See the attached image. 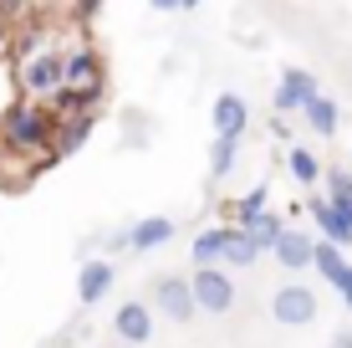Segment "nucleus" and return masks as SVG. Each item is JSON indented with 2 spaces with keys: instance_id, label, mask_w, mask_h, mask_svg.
Returning a JSON list of instances; mask_svg holds the SVG:
<instances>
[{
  "instance_id": "f257e3e1",
  "label": "nucleus",
  "mask_w": 352,
  "mask_h": 348,
  "mask_svg": "<svg viewBox=\"0 0 352 348\" xmlns=\"http://www.w3.org/2000/svg\"><path fill=\"white\" fill-rule=\"evenodd\" d=\"M52 134H56V113L41 98H26V103L6 108V118H0V139H6V149L26 154V159L52 154ZM52 159H56V154H52Z\"/></svg>"
},
{
  "instance_id": "f03ea898",
  "label": "nucleus",
  "mask_w": 352,
  "mask_h": 348,
  "mask_svg": "<svg viewBox=\"0 0 352 348\" xmlns=\"http://www.w3.org/2000/svg\"><path fill=\"white\" fill-rule=\"evenodd\" d=\"M189 292H194V313L220 318V313H230V307H235V282H230V272L220 267V261H210V267H194Z\"/></svg>"
},
{
  "instance_id": "7ed1b4c3",
  "label": "nucleus",
  "mask_w": 352,
  "mask_h": 348,
  "mask_svg": "<svg viewBox=\"0 0 352 348\" xmlns=\"http://www.w3.org/2000/svg\"><path fill=\"white\" fill-rule=\"evenodd\" d=\"M271 318L281 323V328H307V323H317V292L301 282H286L281 292L271 297Z\"/></svg>"
},
{
  "instance_id": "20e7f679",
  "label": "nucleus",
  "mask_w": 352,
  "mask_h": 348,
  "mask_svg": "<svg viewBox=\"0 0 352 348\" xmlns=\"http://www.w3.org/2000/svg\"><path fill=\"white\" fill-rule=\"evenodd\" d=\"M62 88L107 92V82H102V62H97L92 46H72V52H62Z\"/></svg>"
},
{
  "instance_id": "39448f33",
  "label": "nucleus",
  "mask_w": 352,
  "mask_h": 348,
  "mask_svg": "<svg viewBox=\"0 0 352 348\" xmlns=\"http://www.w3.org/2000/svg\"><path fill=\"white\" fill-rule=\"evenodd\" d=\"M21 88H26V98H52L62 88V52H36L21 67Z\"/></svg>"
},
{
  "instance_id": "423d86ee",
  "label": "nucleus",
  "mask_w": 352,
  "mask_h": 348,
  "mask_svg": "<svg viewBox=\"0 0 352 348\" xmlns=\"http://www.w3.org/2000/svg\"><path fill=\"white\" fill-rule=\"evenodd\" d=\"M210 128L220 139H245L250 134V103L240 92H220L214 108H210Z\"/></svg>"
},
{
  "instance_id": "0eeeda50",
  "label": "nucleus",
  "mask_w": 352,
  "mask_h": 348,
  "mask_svg": "<svg viewBox=\"0 0 352 348\" xmlns=\"http://www.w3.org/2000/svg\"><path fill=\"white\" fill-rule=\"evenodd\" d=\"M311 221H317V231L327 236L332 246H352V205H342V200H311Z\"/></svg>"
},
{
  "instance_id": "6e6552de",
  "label": "nucleus",
  "mask_w": 352,
  "mask_h": 348,
  "mask_svg": "<svg viewBox=\"0 0 352 348\" xmlns=\"http://www.w3.org/2000/svg\"><path fill=\"white\" fill-rule=\"evenodd\" d=\"M153 307L168 318V323H189L194 318V292H189V277H159V287H153Z\"/></svg>"
},
{
  "instance_id": "1a4fd4ad",
  "label": "nucleus",
  "mask_w": 352,
  "mask_h": 348,
  "mask_svg": "<svg viewBox=\"0 0 352 348\" xmlns=\"http://www.w3.org/2000/svg\"><path fill=\"white\" fill-rule=\"evenodd\" d=\"M311 92H322L317 88V77H311L307 67H286L281 72V82H276V113H301V108H307V98Z\"/></svg>"
},
{
  "instance_id": "9d476101",
  "label": "nucleus",
  "mask_w": 352,
  "mask_h": 348,
  "mask_svg": "<svg viewBox=\"0 0 352 348\" xmlns=\"http://www.w3.org/2000/svg\"><path fill=\"white\" fill-rule=\"evenodd\" d=\"M113 328H118L123 343H148L153 338V307L148 303H123L118 318H113Z\"/></svg>"
},
{
  "instance_id": "9b49d317",
  "label": "nucleus",
  "mask_w": 352,
  "mask_h": 348,
  "mask_svg": "<svg viewBox=\"0 0 352 348\" xmlns=\"http://www.w3.org/2000/svg\"><path fill=\"white\" fill-rule=\"evenodd\" d=\"M271 251H276V261H281L286 272H307V267H311V241H307L301 231H291V225H281V231H276Z\"/></svg>"
},
{
  "instance_id": "f8f14e48",
  "label": "nucleus",
  "mask_w": 352,
  "mask_h": 348,
  "mask_svg": "<svg viewBox=\"0 0 352 348\" xmlns=\"http://www.w3.org/2000/svg\"><path fill=\"white\" fill-rule=\"evenodd\" d=\"M113 277H118L113 261H82V272H77V297H82L87 307L102 303V297L113 292Z\"/></svg>"
},
{
  "instance_id": "ddd939ff",
  "label": "nucleus",
  "mask_w": 352,
  "mask_h": 348,
  "mask_svg": "<svg viewBox=\"0 0 352 348\" xmlns=\"http://www.w3.org/2000/svg\"><path fill=\"white\" fill-rule=\"evenodd\" d=\"M301 118H307V128L317 139H332L337 123H342V108H337V98H327V92H311L307 108H301Z\"/></svg>"
},
{
  "instance_id": "4468645a",
  "label": "nucleus",
  "mask_w": 352,
  "mask_h": 348,
  "mask_svg": "<svg viewBox=\"0 0 352 348\" xmlns=\"http://www.w3.org/2000/svg\"><path fill=\"white\" fill-rule=\"evenodd\" d=\"M168 241H174V221H168V215H148V221H138L128 231V246L133 251H159Z\"/></svg>"
},
{
  "instance_id": "2eb2a0df",
  "label": "nucleus",
  "mask_w": 352,
  "mask_h": 348,
  "mask_svg": "<svg viewBox=\"0 0 352 348\" xmlns=\"http://www.w3.org/2000/svg\"><path fill=\"white\" fill-rule=\"evenodd\" d=\"M220 261H225L230 272H250V267L261 261V246H250V236L240 231V225H230V231H225V251H220Z\"/></svg>"
},
{
  "instance_id": "dca6fc26",
  "label": "nucleus",
  "mask_w": 352,
  "mask_h": 348,
  "mask_svg": "<svg viewBox=\"0 0 352 348\" xmlns=\"http://www.w3.org/2000/svg\"><path fill=\"white\" fill-rule=\"evenodd\" d=\"M281 215H276V210H256V215H250V221H240V231H245L250 236V246H261V251H271V241H276V231H281Z\"/></svg>"
},
{
  "instance_id": "f3484780",
  "label": "nucleus",
  "mask_w": 352,
  "mask_h": 348,
  "mask_svg": "<svg viewBox=\"0 0 352 348\" xmlns=\"http://www.w3.org/2000/svg\"><path fill=\"white\" fill-rule=\"evenodd\" d=\"M235 164H240V139H220L214 134L210 139V174L225 179V174H235Z\"/></svg>"
},
{
  "instance_id": "a211bd4d",
  "label": "nucleus",
  "mask_w": 352,
  "mask_h": 348,
  "mask_svg": "<svg viewBox=\"0 0 352 348\" xmlns=\"http://www.w3.org/2000/svg\"><path fill=\"white\" fill-rule=\"evenodd\" d=\"M225 231H230V225H210V231L194 236V246H189L194 267H210V261H220V251H225Z\"/></svg>"
},
{
  "instance_id": "6ab92c4d",
  "label": "nucleus",
  "mask_w": 352,
  "mask_h": 348,
  "mask_svg": "<svg viewBox=\"0 0 352 348\" xmlns=\"http://www.w3.org/2000/svg\"><path fill=\"white\" fill-rule=\"evenodd\" d=\"M291 179H296V185H317L322 179V159L311 149H301V143L291 149Z\"/></svg>"
},
{
  "instance_id": "aec40b11",
  "label": "nucleus",
  "mask_w": 352,
  "mask_h": 348,
  "mask_svg": "<svg viewBox=\"0 0 352 348\" xmlns=\"http://www.w3.org/2000/svg\"><path fill=\"white\" fill-rule=\"evenodd\" d=\"M342 261H347V256H342V246H332L327 236H322V241H311V267H317L327 282H332V272L342 267Z\"/></svg>"
},
{
  "instance_id": "412c9836",
  "label": "nucleus",
  "mask_w": 352,
  "mask_h": 348,
  "mask_svg": "<svg viewBox=\"0 0 352 348\" xmlns=\"http://www.w3.org/2000/svg\"><path fill=\"white\" fill-rule=\"evenodd\" d=\"M230 221H250V215H256V210H265V185H256V190H245V195H240V200H230Z\"/></svg>"
},
{
  "instance_id": "4be33fe9",
  "label": "nucleus",
  "mask_w": 352,
  "mask_h": 348,
  "mask_svg": "<svg viewBox=\"0 0 352 348\" xmlns=\"http://www.w3.org/2000/svg\"><path fill=\"white\" fill-rule=\"evenodd\" d=\"M322 179H327V200H342V205H352V174H347V170H337V164L327 170V164H322Z\"/></svg>"
},
{
  "instance_id": "5701e85b",
  "label": "nucleus",
  "mask_w": 352,
  "mask_h": 348,
  "mask_svg": "<svg viewBox=\"0 0 352 348\" xmlns=\"http://www.w3.org/2000/svg\"><path fill=\"white\" fill-rule=\"evenodd\" d=\"M332 287L342 292V303H347V313H352V267H347V261H342V267L332 272Z\"/></svg>"
},
{
  "instance_id": "b1692460",
  "label": "nucleus",
  "mask_w": 352,
  "mask_h": 348,
  "mask_svg": "<svg viewBox=\"0 0 352 348\" xmlns=\"http://www.w3.org/2000/svg\"><path fill=\"white\" fill-rule=\"evenodd\" d=\"M332 348H352V333H332Z\"/></svg>"
},
{
  "instance_id": "393cba45",
  "label": "nucleus",
  "mask_w": 352,
  "mask_h": 348,
  "mask_svg": "<svg viewBox=\"0 0 352 348\" xmlns=\"http://www.w3.org/2000/svg\"><path fill=\"white\" fill-rule=\"evenodd\" d=\"M153 10H179V0H148Z\"/></svg>"
},
{
  "instance_id": "a878e982",
  "label": "nucleus",
  "mask_w": 352,
  "mask_h": 348,
  "mask_svg": "<svg viewBox=\"0 0 352 348\" xmlns=\"http://www.w3.org/2000/svg\"><path fill=\"white\" fill-rule=\"evenodd\" d=\"M194 6H199V0H179V10H194Z\"/></svg>"
}]
</instances>
